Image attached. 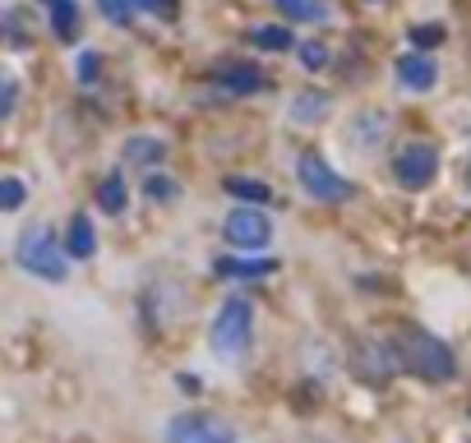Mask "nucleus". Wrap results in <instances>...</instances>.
<instances>
[{
    "label": "nucleus",
    "instance_id": "cd10ccee",
    "mask_svg": "<svg viewBox=\"0 0 471 443\" xmlns=\"http://www.w3.org/2000/svg\"><path fill=\"white\" fill-rule=\"evenodd\" d=\"M466 176H471V171H466Z\"/></svg>",
    "mask_w": 471,
    "mask_h": 443
},
{
    "label": "nucleus",
    "instance_id": "0eeeda50",
    "mask_svg": "<svg viewBox=\"0 0 471 443\" xmlns=\"http://www.w3.org/2000/svg\"><path fill=\"white\" fill-rule=\"evenodd\" d=\"M222 232H227V241L236 250H263L268 241H273V222H268L259 208H236Z\"/></svg>",
    "mask_w": 471,
    "mask_h": 443
},
{
    "label": "nucleus",
    "instance_id": "9b49d317",
    "mask_svg": "<svg viewBox=\"0 0 471 443\" xmlns=\"http://www.w3.org/2000/svg\"><path fill=\"white\" fill-rule=\"evenodd\" d=\"M278 10H282L292 24H323V19H328L323 0H278Z\"/></svg>",
    "mask_w": 471,
    "mask_h": 443
},
{
    "label": "nucleus",
    "instance_id": "393cba45",
    "mask_svg": "<svg viewBox=\"0 0 471 443\" xmlns=\"http://www.w3.org/2000/svg\"><path fill=\"white\" fill-rule=\"evenodd\" d=\"M148 194H153V199H171V194H176V180H167V176H148Z\"/></svg>",
    "mask_w": 471,
    "mask_h": 443
},
{
    "label": "nucleus",
    "instance_id": "4be33fe9",
    "mask_svg": "<svg viewBox=\"0 0 471 443\" xmlns=\"http://www.w3.org/2000/svg\"><path fill=\"white\" fill-rule=\"evenodd\" d=\"M102 15H107L111 24H129V15H134V0H102Z\"/></svg>",
    "mask_w": 471,
    "mask_h": 443
},
{
    "label": "nucleus",
    "instance_id": "b1692460",
    "mask_svg": "<svg viewBox=\"0 0 471 443\" xmlns=\"http://www.w3.org/2000/svg\"><path fill=\"white\" fill-rule=\"evenodd\" d=\"M301 60H305L310 69H319V65L328 60V46H323V42H305V46H301Z\"/></svg>",
    "mask_w": 471,
    "mask_h": 443
},
{
    "label": "nucleus",
    "instance_id": "423d86ee",
    "mask_svg": "<svg viewBox=\"0 0 471 443\" xmlns=\"http://www.w3.org/2000/svg\"><path fill=\"white\" fill-rule=\"evenodd\" d=\"M167 443H236V429L218 416H176L167 425Z\"/></svg>",
    "mask_w": 471,
    "mask_h": 443
},
{
    "label": "nucleus",
    "instance_id": "f257e3e1",
    "mask_svg": "<svg viewBox=\"0 0 471 443\" xmlns=\"http://www.w3.org/2000/svg\"><path fill=\"white\" fill-rule=\"evenodd\" d=\"M397 360L407 365L412 375L430 379V384H448V379L457 375L453 351H448L439 337L421 333V328H402V333H397Z\"/></svg>",
    "mask_w": 471,
    "mask_h": 443
},
{
    "label": "nucleus",
    "instance_id": "39448f33",
    "mask_svg": "<svg viewBox=\"0 0 471 443\" xmlns=\"http://www.w3.org/2000/svg\"><path fill=\"white\" fill-rule=\"evenodd\" d=\"M301 185H305L310 199H323V203H343V199L352 194V185L333 171L319 153H305V158H301Z\"/></svg>",
    "mask_w": 471,
    "mask_h": 443
},
{
    "label": "nucleus",
    "instance_id": "6ab92c4d",
    "mask_svg": "<svg viewBox=\"0 0 471 443\" xmlns=\"http://www.w3.org/2000/svg\"><path fill=\"white\" fill-rule=\"evenodd\" d=\"M162 153H167V148H162L158 139H129V143H125V158H129V162H158Z\"/></svg>",
    "mask_w": 471,
    "mask_h": 443
},
{
    "label": "nucleus",
    "instance_id": "dca6fc26",
    "mask_svg": "<svg viewBox=\"0 0 471 443\" xmlns=\"http://www.w3.org/2000/svg\"><path fill=\"white\" fill-rule=\"evenodd\" d=\"M75 24H79V5H75V0H56V5H51L56 37H75Z\"/></svg>",
    "mask_w": 471,
    "mask_h": 443
},
{
    "label": "nucleus",
    "instance_id": "9d476101",
    "mask_svg": "<svg viewBox=\"0 0 471 443\" xmlns=\"http://www.w3.org/2000/svg\"><path fill=\"white\" fill-rule=\"evenodd\" d=\"M93 250H97L93 222H88V217H75V222H70V236H65V254H70V259H88Z\"/></svg>",
    "mask_w": 471,
    "mask_h": 443
},
{
    "label": "nucleus",
    "instance_id": "412c9836",
    "mask_svg": "<svg viewBox=\"0 0 471 443\" xmlns=\"http://www.w3.org/2000/svg\"><path fill=\"white\" fill-rule=\"evenodd\" d=\"M134 10L158 15V19H176V15H180V5H176V0H134Z\"/></svg>",
    "mask_w": 471,
    "mask_h": 443
},
{
    "label": "nucleus",
    "instance_id": "7ed1b4c3",
    "mask_svg": "<svg viewBox=\"0 0 471 443\" xmlns=\"http://www.w3.org/2000/svg\"><path fill=\"white\" fill-rule=\"evenodd\" d=\"M250 333H254V314H250V305L241 301V295H231V301L218 310V319H213L209 346L218 355H241L250 346Z\"/></svg>",
    "mask_w": 471,
    "mask_h": 443
},
{
    "label": "nucleus",
    "instance_id": "20e7f679",
    "mask_svg": "<svg viewBox=\"0 0 471 443\" xmlns=\"http://www.w3.org/2000/svg\"><path fill=\"white\" fill-rule=\"evenodd\" d=\"M435 167H439V153H435L430 143H407L393 158V176H397L402 190H425L435 180Z\"/></svg>",
    "mask_w": 471,
    "mask_h": 443
},
{
    "label": "nucleus",
    "instance_id": "2eb2a0df",
    "mask_svg": "<svg viewBox=\"0 0 471 443\" xmlns=\"http://www.w3.org/2000/svg\"><path fill=\"white\" fill-rule=\"evenodd\" d=\"M227 194H236V199H245V203H268V199H273V190H268L263 180H250V176H231V180H227Z\"/></svg>",
    "mask_w": 471,
    "mask_h": 443
},
{
    "label": "nucleus",
    "instance_id": "aec40b11",
    "mask_svg": "<svg viewBox=\"0 0 471 443\" xmlns=\"http://www.w3.org/2000/svg\"><path fill=\"white\" fill-rule=\"evenodd\" d=\"M448 33H444V24H416L412 28V42H416V51H430V46H439Z\"/></svg>",
    "mask_w": 471,
    "mask_h": 443
},
{
    "label": "nucleus",
    "instance_id": "f8f14e48",
    "mask_svg": "<svg viewBox=\"0 0 471 443\" xmlns=\"http://www.w3.org/2000/svg\"><path fill=\"white\" fill-rule=\"evenodd\" d=\"M273 268L278 259H218V277H263Z\"/></svg>",
    "mask_w": 471,
    "mask_h": 443
},
{
    "label": "nucleus",
    "instance_id": "f3484780",
    "mask_svg": "<svg viewBox=\"0 0 471 443\" xmlns=\"http://www.w3.org/2000/svg\"><path fill=\"white\" fill-rule=\"evenodd\" d=\"M97 208L125 212V180H120V176H107V180L97 185Z\"/></svg>",
    "mask_w": 471,
    "mask_h": 443
},
{
    "label": "nucleus",
    "instance_id": "a211bd4d",
    "mask_svg": "<svg viewBox=\"0 0 471 443\" xmlns=\"http://www.w3.org/2000/svg\"><path fill=\"white\" fill-rule=\"evenodd\" d=\"M24 199H28V190H24V180H19V176H0V212L24 208Z\"/></svg>",
    "mask_w": 471,
    "mask_h": 443
},
{
    "label": "nucleus",
    "instance_id": "bb28decb",
    "mask_svg": "<svg viewBox=\"0 0 471 443\" xmlns=\"http://www.w3.org/2000/svg\"><path fill=\"white\" fill-rule=\"evenodd\" d=\"M46 5H56V0H46Z\"/></svg>",
    "mask_w": 471,
    "mask_h": 443
},
{
    "label": "nucleus",
    "instance_id": "a878e982",
    "mask_svg": "<svg viewBox=\"0 0 471 443\" xmlns=\"http://www.w3.org/2000/svg\"><path fill=\"white\" fill-rule=\"evenodd\" d=\"M79 79H84V84L97 79V56H79Z\"/></svg>",
    "mask_w": 471,
    "mask_h": 443
},
{
    "label": "nucleus",
    "instance_id": "1a4fd4ad",
    "mask_svg": "<svg viewBox=\"0 0 471 443\" xmlns=\"http://www.w3.org/2000/svg\"><path fill=\"white\" fill-rule=\"evenodd\" d=\"M218 84L231 88V93H254V88H263V74L254 65H222L218 69Z\"/></svg>",
    "mask_w": 471,
    "mask_h": 443
},
{
    "label": "nucleus",
    "instance_id": "f03ea898",
    "mask_svg": "<svg viewBox=\"0 0 471 443\" xmlns=\"http://www.w3.org/2000/svg\"><path fill=\"white\" fill-rule=\"evenodd\" d=\"M19 263H24L33 277H46V282H60L65 273H70V254L60 250V241H56L46 227L24 232V241H19Z\"/></svg>",
    "mask_w": 471,
    "mask_h": 443
},
{
    "label": "nucleus",
    "instance_id": "4468645a",
    "mask_svg": "<svg viewBox=\"0 0 471 443\" xmlns=\"http://www.w3.org/2000/svg\"><path fill=\"white\" fill-rule=\"evenodd\" d=\"M323 111H328V98H323V93H296V98H292V120H296V125H314Z\"/></svg>",
    "mask_w": 471,
    "mask_h": 443
},
{
    "label": "nucleus",
    "instance_id": "6e6552de",
    "mask_svg": "<svg viewBox=\"0 0 471 443\" xmlns=\"http://www.w3.org/2000/svg\"><path fill=\"white\" fill-rule=\"evenodd\" d=\"M435 74H439V69H435V60H430V56H421V51H416V56H397V84H402V88H412V93H430V88H435Z\"/></svg>",
    "mask_w": 471,
    "mask_h": 443
},
{
    "label": "nucleus",
    "instance_id": "ddd939ff",
    "mask_svg": "<svg viewBox=\"0 0 471 443\" xmlns=\"http://www.w3.org/2000/svg\"><path fill=\"white\" fill-rule=\"evenodd\" d=\"M250 42L259 46V51H292V28H282V24H263V28H254L250 33Z\"/></svg>",
    "mask_w": 471,
    "mask_h": 443
},
{
    "label": "nucleus",
    "instance_id": "5701e85b",
    "mask_svg": "<svg viewBox=\"0 0 471 443\" xmlns=\"http://www.w3.org/2000/svg\"><path fill=\"white\" fill-rule=\"evenodd\" d=\"M15 98H19V88H15V79L5 69H0V116H10L15 111Z\"/></svg>",
    "mask_w": 471,
    "mask_h": 443
}]
</instances>
